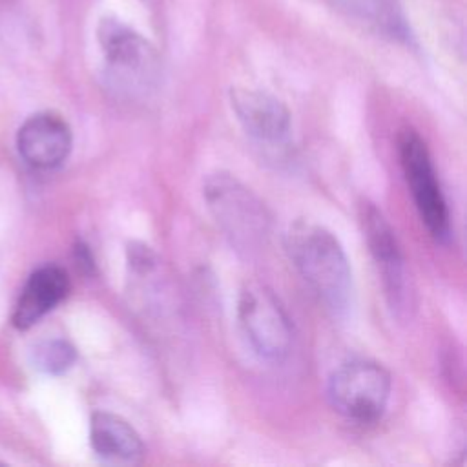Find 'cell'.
I'll use <instances>...</instances> for the list:
<instances>
[{
  "label": "cell",
  "mask_w": 467,
  "mask_h": 467,
  "mask_svg": "<svg viewBox=\"0 0 467 467\" xmlns=\"http://www.w3.org/2000/svg\"><path fill=\"white\" fill-rule=\"evenodd\" d=\"M126 254H128V265L135 274H140V275L150 274L157 265L155 252L144 243H130Z\"/></svg>",
  "instance_id": "5bb4252c"
},
{
  "label": "cell",
  "mask_w": 467,
  "mask_h": 467,
  "mask_svg": "<svg viewBox=\"0 0 467 467\" xmlns=\"http://www.w3.org/2000/svg\"><path fill=\"white\" fill-rule=\"evenodd\" d=\"M99 42L106 57L108 73L117 88L130 93L146 91L159 75V57L139 33L115 18H104L99 26Z\"/></svg>",
  "instance_id": "8992f818"
},
{
  "label": "cell",
  "mask_w": 467,
  "mask_h": 467,
  "mask_svg": "<svg viewBox=\"0 0 467 467\" xmlns=\"http://www.w3.org/2000/svg\"><path fill=\"white\" fill-rule=\"evenodd\" d=\"M237 316L250 347L268 361H281L292 347V323L275 292L259 281L241 288Z\"/></svg>",
  "instance_id": "277c9868"
},
{
  "label": "cell",
  "mask_w": 467,
  "mask_h": 467,
  "mask_svg": "<svg viewBox=\"0 0 467 467\" xmlns=\"http://www.w3.org/2000/svg\"><path fill=\"white\" fill-rule=\"evenodd\" d=\"M77 361L75 347L66 339H49L35 347L33 363L46 374H64Z\"/></svg>",
  "instance_id": "4fadbf2b"
},
{
  "label": "cell",
  "mask_w": 467,
  "mask_h": 467,
  "mask_svg": "<svg viewBox=\"0 0 467 467\" xmlns=\"http://www.w3.org/2000/svg\"><path fill=\"white\" fill-rule=\"evenodd\" d=\"M398 155L421 223L436 241H447L451 237V215L425 140L414 130H403L398 139Z\"/></svg>",
  "instance_id": "5b68a950"
},
{
  "label": "cell",
  "mask_w": 467,
  "mask_h": 467,
  "mask_svg": "<svg viewBox=\"0 0 467 467\" xmlns=\"http://www.w3.org/2000/svg\"><path fill=\"white\" fill-rule=\"evenodd\" d=\"M327 396L334 410L356 423H374L390 398L389 370L370 359H352L339 365L328 378Z\"/></svg>",
  "instance_id": "3957f363"
},
{
  "label": "cell",
  "mask_w": 467,
  "mask_h": 467,
  "mask_svg": "<svg viewBox=\"0 0 467 467\" xmlns=\"http://www.w3.org/2000/svg\"><path fill=\"white\" fill-rule=\"evenodd\" d=\"M356 22L396 40H407L409 29L398 0H328Z\"/></svg>",
  "instance_id": "7c38bea8"
},
{
  "label": "cell",
  "mask_w": 467,
  "mask_h": 467,
  "mask_svg": "<svg viewBox=\"0 0 467 467\" xmlns=\"http://www.w3.org/2000/svg\"><path fill=\"white\" fill-rule=\"evenodd\" d=\"M285 248L325 306L343 314L352 299V270L337 237L321 224L296 221L285 234Z\"/></svg>",
  "instance_id": "6da1fadb"
},
{
  "label": "cell",
  "mask_w": 467,
  "mask_h": 467,
  "mask_svg": "<svg viewBox=\"0 0 467 467\" xmlns=\"http://www.w3.org/2000/svg\"><path fill=\"white\" fill-rule=\"evenodd\" d=\"M230 104L239 124L252 139L279 144L288 137L290 111L277 97L261 89L235 88L230 91Z\"/></svg>",
  "instance_id": "9c48e42d"
},
{
  "label": "cell",
  "mask_w": 467,
  "mask_h": 467,
  "mask_svg": "<svg viewBox=\"0 0 467 467\" xmlns=\"http://www.w3.org/2000/svg\"><path fill=\"white\" fill-rule=\"evenodd\" d=\"M75 255H77L78 265H80L86 272H89V270L93 268V259H91V254H89V250H88L86 244H77Z\"/></svg>",
  "instance_id": "9a60e30c"
},
{
  "label": "cell",
  "mask_w": 467,
  "mask_h": 467,
  "mask_svg": "<svg viewBox=\"0 0 467 467\" xmlns=\"http://www.w3.org/2000/svg\"><path fill=\"white\" fill-rule=\"evenodd\" d=\"M89 441L93 452L109 463H139L144 456L139 432L113 412L97 410L91 414Z\"/></svg>",
  "instance_id": "8fae6325"
},
{
  "label": "cell",
  "mask_w": 467,
  "mask_h": 467,
  "mask_svg": "<svg viewBox=\"0 0 467 467\" xmlns=\"http://www.w3.org/2000/svg\"><path fill=\"white\" fill-rule=\"evenodd\" d=\"M202 197L237 252L254 254L266 244L270 213L261 199L232 173H210L202 182Z\"/></svg>",
  "instance_id": "7a4b0ae2"
},
{
  "label": "cell",
  "mask_w": 467,
  "mask_h": 467,
  "mask_svg": "<svg viewBox=\"0 0 467 467\" xmlns=\"http://www.w3.org/2000/svg\"><path fill=\"white\" fill-rule=\"evenodd\" d=\"M71 140L67 122L51 111L31 115L16 135L20 157L35 170H53L60 166L69 155Z\"/></svg>",
  "instance_id": "ba28073f"
},
{
  "label": "cell",
  "mask_w": 467,
  "mask_h": 467,
  "mask_svg": "<svg viewBox=\"0 0 467 467\" xmlns=\"http://www.w3.org/2000/svg\"><path fill=\"white\" fill-rule=\"evenodd\" d=\"M361 226L367 246L381 272L385 294L390 306L396 308V312L409 310L412 305V292L407 279L405 257L401 254V246L398 243L394 228L381 213V210L372 202L361 204Z\"/></svg>",
  "instance_id": "52a82bcc"
},
{
  "label": "cell",
  "mask_w": 467,
  "mask_h": 467,
  "mask_svg": "<svg viewBox=\"0 0 467 467\" xmlns=\"http://www.w3.org/2000/svg\"><path fill=\"white\" fill-rule=\"evenodd\" d=\"M69 292L67 272L58 265L36 268L26 281L13 312V325L26 330L66 299Z\"/></svg>",
  "instance_id": "30bf717a"
}]
</instances>
